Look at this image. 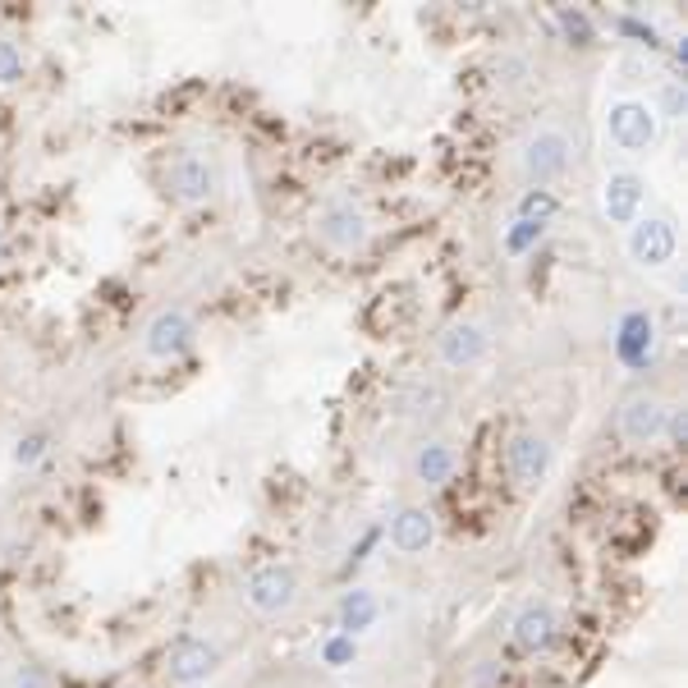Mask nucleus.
<instances>
[{"mask_svg":"<svg viewBox=\"0 0 688 688\" xmlns=\"http://www.w3.org/2000/svg\"><path fill=\"white\" fill-rule=\"evenodd\" d=\"M165 193L180 206H206L221 193V165L206 148H180L165 161Z\"/></svg>","mask_w":688,"mask_h":688,"instance_id":"nucleus-6","label":"nucleus"},{"mask_svg":"<svg viewBox=\"0 0 688 688\" xmlns=\"http://www.w3.org/2000/svg\"><path fill=\"white\" fill-rule=\"evenodd\" d=\"M560 212V198L550 189H528L519 198V206H514V221H533V225H550Z\"/></svg>","mask_w":688,"mask_h":688,"instance_id":"nucleus-19","label":"nucleus"},{"mask_svg":"<svg viewBox=\"0 0 688 688\" xmlns=\"http://www.w3.org/2000/svg\"><path fill=\"white\" fill-rule=\"evenodd\" d=\"M193 344H198V317L184 303H170L148 317L143 335H138V354L148 363H180L184 354H193Z\"/></svg>","mask_w":688,"mask_h":688,"instance_id":"nucleus-7","label":"nucleus"},{"mask_svg":"<svg viewBox=\"0 0 688 688\" xmlns=\"http://www.w3.org/2000/svg\"><path fill=\"white\" fill-rule=\"evenodd\" d=\"M408 473L413 482H423L427 492H441V487H451L455 473H459V451L451 441H441V436H427L413 445V455H408Z\"/></svg>","mask_w":688,"mask_h":688,"instance_id":"nucleus-15","label":"nucleus"},{"mask_svg":"<svg viewBox=\"0 0 688 688\" xmlns=\"http://www.w3.org/2000/svg\"><path fill=\"white\" fill-rule=\"evenodd\" d=\"M666 418H670V399L661 391H629L615 408V436L629 445V451H651V445L666 441Z\"/></svg>","mask_w":688,"mask_h":688,"instance_id":"nucleus-5","label":"nucleus"},{"mask_svg":"<svg viewBox=\"0 0 688 688\" xmlns=\"http://www.w3.org/2000/svg\"><path fill=\"white\" fill-rule=\"evenodd\" d=\"M239 597H244V606H249L257 619H281V615H290V610L299 606V597H303L299 569H294V565H281V560L257 565V569L244 578Z\"/></svg>","mask_w":688,"mask_h":688,"instance_id":"nucleus-8","label":"nucleus"},{"mask_svg":"<svg viewBox=\"0 0 688 688\" xmlns=\"http://www.w3.org/2000/svg\"><path fill=\"white\" fill-rule=\"evenodd\" d=\"M597 206H601L606 225L629 230L643 212H651V184H647V175H643V170H634V165H610L606 175H601V189H597Z\"/></svg>","mask_w":688,"mask_h":688,"instance_id":"nucleus-9","label":"nucleus"},{"mask_svg":"<svg viewBox=\"0 0 688 688\" xmlns=\"http://www.w3.org/2000/svg\"><path fill=\"white\" fill-rule=\"evenodd\" d=\"M569 165H574V138H569L565 124L542 120V124H533L524 133V143H519V175L533 189L560 184L569 175Z\"/></svg>","mask_w":688,"mask_h":688,"instance_id":"nucleus-2","label":"nucleus"},{"mask_svg":"<svg viewBox=\"0 0 688 688\" xmlns=\"http://www.w3.org/2000/svg\"><path fill=\"white\" fill-rule=\"evenodd\" d=\"M221 675V647L202 634H180L165 651V679L170 688H202Z\"/></svg>","mask_w":688,"mask_h":688,"instance_id":"nucleus-11","label":"nucleus"},{"mask_svg":"<svg viewBox=\"0 0 688 688\" xmlns=\"http://www.w3.org/2000/svg\"><path fill=\"white\" fill-rule=\"evenodd\" d=\"M625 234V257L643 275H670L679 262V221L670 212H643Z\"/></svg>","mask_w":688,"mask_h":688,"instance_id":"nucleus-3","label":"nucleus"},{"mask_svg":"<svg viewBox=\"0 0 688 688\" xmlns=\"http://www.w3.org/2000/svg\"><path fill=\"white\" fill-rule=\"evenodd\" d=\"M382 615H386V606H382V597H376V588H344L340 593V601H335V629L340 634H350V638H363V634H372L376 625H382Z\"/></svg>","mask_w":688,"mask_h":688,"instance_id":"nucleus-16","label":"nucleus"},{"mask_svg":"<svg viewBox=\"0 0 688 688\" xmlns=\"http://www.w3.org/2000/svg\"><path fill=\"white\" fill-rule=\"evenodd\" d=\"M560 638V610L550 597H528L519 601V610L509 615V643L524 651V657H546Z\"/></svg>","mask_w":688,"mask_h":688,"instance_id":"nucleus-12","label":"nucleus"},{"mask_svg":"<svg viewBox=\"0 0 688 688\" xmlns=\"http://www.w3.org/2000/svg\"><path fill=\"white\" fill-rule=\"evenodd\" d=\"M317 661H322L326 670H350V666L358 661V638L331 629V634L317 643Z\"/></svg>","mask_w":688,"mask_h":688,"instance_id":"nucleus-18","label":"nucleus"},{"mask_svg":"<svg viewBox=\"0 0 688 688\" xmlns=\"http://www.w3.org/2000/svg\"><path fill=\"white\" fill-rule=\"evenodd\" d=\"M51 455V432H23L19 441H14V451H10V459H14V468H38L42 459Z\"/></svg>","mask_w":688,"mask_h":688,"instance_id":"nucleus-20","label":"nucleus"},{"mask_svg":"<svg viewBox=\"0 0 688 688\" xmlns=\"http://www.w3.org/2000/svg\"><path fill=\"white\" fill-rule=\"evenodd\" d=\"M666 124L651 111L647 92H610L601 107V148L615 156V165H643L651 152L661 148Z\"/></svg>","mask_w":688,"mask_h":688,"instance_id":"nucleus-1","label":"nucleus"},{"mask_svg":"<svg viewBox=\"0 0 688 688\" xmlns=\"http://www.w3.org/2000/svg\"><path fill=\"white\" fill-rule=\"evenodd\" d=\"M10 688H51V679H47V670H42V666H14Z\"/></svg>","mask_w":688,"mask_h":688,"instance_id":"nucleus-24","label":"nucleus"},{"mask_svg":"<svg viewBox=\"0 0 688 688\" xmlns=\"http://www.w3.org/2000/svg\"><path fill=\"white\" fill-rule=\"evenodd\" d=\"M28 79V60L23 51L10 42V38H0V88H19Z\"/></svg>","mask_w":688,"mask_h":688,"instance_id":"nucleus-21","label":"nucleus"},{"mask_svg":"<svg viewBox=\"0 0 688 688\" xmlns=\"http://www.w3.org/2000/svg\"><path fill=\"white\" fill-rule=\"evenodd\" d=\"M492 354V326L482 317H455L436 335V363L451 372H468Z\"/></svg>","mask_w":688,"mask_h":688,"instance_id":"nucleus-13","label":"nucleus"},{"mask_svg":"<svg viewBox=\"0 0 688 688\" xmlns=\"http://www.w3.org/2000/svg\"><path fill=\"white\" fill-rule=\"evenodd\" d=\"M436 533H441L436 514L427 505H399L391 514V524H386V542H391V550H399L404 560L427 556V550L436 546Z\"/></svg>","mask_w":688,"mask_h":688,"instance_id":"nucleus-14","label":"nucleus"},{"mask_svg":"<svg viewBox=\"0 0 688 688\" xmlns=\"http://www.w3.org/2000/svg\"><path fill=\"white\" fill-rule=\"evenodd\" d=\"M313 239L335 253V257H354L372 244V216H367V206L350 193H340V198H326L317 206V216H313Z\"/></svg>","mask_w":688,"mask_h":688,"instance_id":"nucleus-4","label":"nucleus"},{"mask_svg":"<svg viewBox=\"0 0 688 688\" xmlns=\"http://www.w3.org/2000/svg\"><path fill=\"white\" fill-rule=\"evenodd\" d=\"M684 436H688V413H684V404H670V418H666V441H670V445H684Z\"/></svg>","mask_w":688,"mask_h":688,"instance_id":"nucleus-25","label":"nucleus"},{"mask_svg":"<svg viewBox=\"0 0 688 688\" xmlns=\"http://www.w3.org/2000/svg\"><path fill=\"white\" fill-rule=\"evenodd\" d=\"M647 101H651V111L661 115V124H679L688 115V92L679 79H661L657 92H647Z\"/></svg>","mask_w":688,"mask_h":688,"instance_id":"nucleus-17","label":"nucleus"},{"mask_svg":"<svg viewBox=\"0 0 688 688\" xmlns=\"http://www.w3.org/2000/svg\"><path fill=\"white\" fill-rule=\"evenodd\" d=\"M528 74H533V64H528V55H524V51H500V55H496V83H505V88H519Z\"/></svg>","mask_w":688,"mask_h":688,"instance_id":"nucleus-23","label":"nucleus"},{"mask_svg":"<svg viewBox=\"0 0 688 688\" xmlns=\"http://www.w3.org/2000/svg\"><path fill=\"white\" fill-rule=\"evenodd\" d=\"M542 234H546V225H533V221H509V230H505L500 244H505V253H509V257H524V253L537 244Z\"/></svg>","mask_w":688,"mask_h":688,"instance_id":"nucleus-22","label":"nucleus"},{"mask_svg":"<svg viewBox=\"0 0 688 688\" xmlns=\"http://www.w3.org/2000/svg\"><path fill=\"white\" fill-rule=\"evenodd\" d=\"M6 257H10V239H6V230H0V266H6Z\"/></svg>","mask_w":688,"mask_h":688,"instance_id":"nucleus-26","label":"nucleus"},{"mask_svg":"<svg viewBox=\"0 0 688 688\" xmlns=\"http://www.w3.org/2000/svg\"><path fill=\"white\" fill-rule=\"evenodd\" d=\"M550 468H556V445H550L546 432L537 427H519L509 432L505 441V473L519 492H537L542 482L550 477Z\"/></svg>","mask_w":688,"mask_h":688,"instance_id":"nucleus-10","label":"nucleus"}]
</instances>
